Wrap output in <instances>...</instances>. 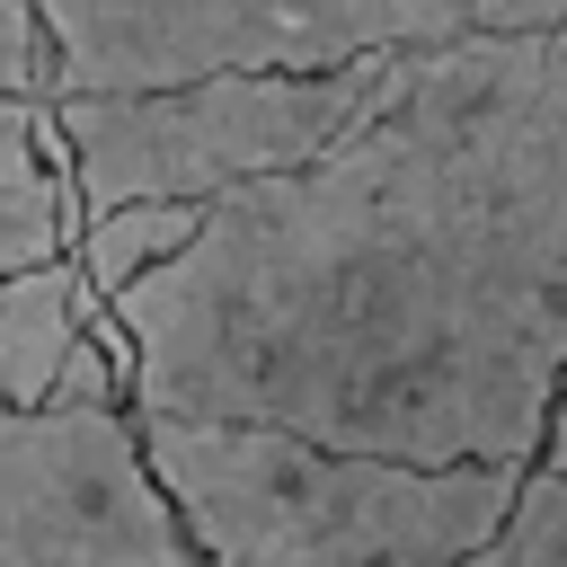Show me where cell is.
Here are the masks:
<instances>
[{
	"instance_id": "cell-1",
	"label": "cell",
	"mask_w": 567,
	"mask_h": 567,
	"mask_svg": "<svg viewBox=\"0 0 567 567\" xmlns=\"http://www.w3.org/2000/svg\"><path fill=\"white\" fill-rule=\"evenodd\" d=\"M124 408L390 461H540L567 390V27H452L319 159L106 292Z\"/></svg>"
},
{
	"instance_id": "cell-2",
	"label": "cell",
	"mask_w": 567,
	"mask_h": 567,
	"mask_svg": "<svg viewBox=\"0 0 567 567\" xmlns=\"http://www.w3.org/2000/svg\"><path fill=\"white\" fill-rule=\"evenodd\" d=\"M142 452L204 567H452L470 558L532 461H390L266 416L133 408Z\"/></svg>"
},
{
	"instance_id": "cell-3",
	"label": "cell",
	"mask_w": 567,
	"mask_h": 567,
	"mask_svg": "<svg viewBox=\"0 0 567 567\" xmlns=\"http://www.w3.org/2000/svg\"><path fill=\"white\" fill-rule=\"evenodd\" d=\"M408 71L399 53H346L319 71H195L159 89H53L71 142V204L106 213L133 195L213 204L248 177L319 159L354 115H372Z\"/></svg>"
},
{
	"instance_id": "cell-4",
	"label": "cell",
	"mask_w": 567,
	"mask_h": 567,
	"mask_svg": "<svg viewBox=\"0 0 567 567\" xmlns=\"http://www.w3.org/2000/svg\"><path fill=\"white\" fill-rule=\"evenodd\" d=\"M53 89H159L195 71H319L461 27V0H35Z\"/></svg>"
},
{
	"instance_id": "cell-5",
	"label": "cell",
	"mask_w": 567,
	"mask_h": 567,
	"mask_svg": "<svg viewBox=\"0 0 567 567\" xmlns=\"http://www.w3.org/2000/svg\"><path fill=\"white\" fill-rule=\"evenodd\" d=\"M0 567H204L133 408H0Z\"/></svg>"
},
{
	"instance_id": "cell-6",
	"label": "cell",
	"mask_w": 567,
	"mask_h": 567,
	"mask_svg": "<svg viewBox=\"0 0 567 567\" xmlns=\"http://www.w3.org/2000/svg\"><path fill=\"white\" fill-rule=\"evenodd\" d=\"M71 142L53 124V89L0 97V275L71 248Z\"/></svg>"
},
{
	"instance_id": "cell-7",
	"label": "cell",
	"mask_w": 567,
	"mask_h": 567,
	"mask_svg": "<svg viewBox=\"0 0 567 567\" xmlns=\"http://www.w3.org/2000/svg\"><path fill=\"white\" fill-rule=\"evenodd\" d=\"M89 310H97V284L80 275L71 248L0 275V408H44V381Z\"/></svg>"
},
{
	"instance_id": "cell-8",
	"label": "cell",
	"mask_w": 567,
	"mask_h": 567,
	"mask_svg": "<svg viewBox=\"0 0 567 567\" xmlns=\"http://www.w3.org/2000/svg\"><path fill=\"white\" fill-rule=\"evenodd\" d=\"M204 230V204H186V195H133V204H106V213H80V275L97 284V292H115V284H133V275H151V266H168L186 239Z\"/></svg>"
},
{
	"instance_id": "cell-9",
	"label": "cell",
	"mask_w": 567,
	"mask_h": 567,
	"mask_svg": "<svg viewBox=\"0 0 567 567\" xmlns=\"http://www.w3.org/2000/svg\"><path fill=\"white\" fill-rule=\"evenodd\" d=\"M452 567H567V470H523V487H514V505H505V523L470 549V558H452Z\"/></svg>"
},
{
	"instance_id": "cell-10",
	"label": "cell",
	"mask_w": 567,
	"mask_h": 567,
	"mask_svg": "<svg viewBox=\"0 0 567 567\" xmlns=\"http://www.w3.org/2000/svg\"><path fill=\"white\" fill-rule=\"evenodd\" d=\"M18 89H53V35L35 18V0H0V97Z\"/></svg>"
},
{
	"instance_id": "cell-11",
	"label": "cell",
	"mask_w": 567,
	"mask_h": 567,
	"mask_svg": "<svg viewBox=\"0 0 567 567\" xmlns=\"http://www.w3.org/2000/svg\"><path fill=\"white\" fill-rule=\"evenodd\" d=\"M540 470H567V390L549 408V434H540Z\"/></svg>"
}]
</instances>
